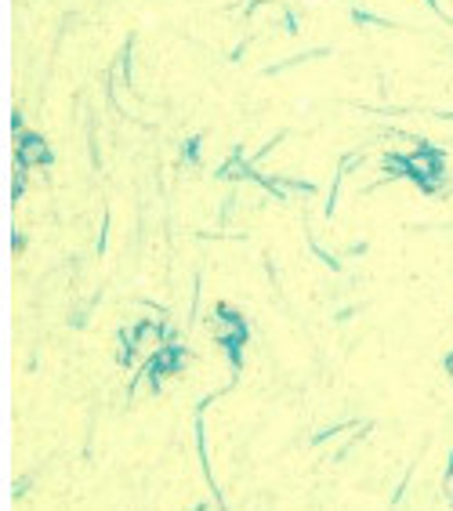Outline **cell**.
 <instances>
[{
  "instance_id": "6da1fadb",
  "label": "cell",
  "mask_w": 453,
  "mask_h": 511,
  "mask_svg": "<svg viewBox=\"0 0 453 511\" xmlns=\"http://www.w3.org/2000/svg\"><path fill=\"white\" fill-rule=\"evenodd\" d=\"M33 163H51V149L44 145V138H37V135H23V145H19V167L30 171Z\"/></svg>"
},
{
  "instance_id": "7a4b0ae2",
  "label": "cell",
  "mask_w": 453,
  "mask_h": 511,
  "mask_svg": "<svg viewBox=\"0 0 453 511\" xmlns=\"http://www.w3.org/2000/svg\"><path fill=\"white\" fill-rule=\"evenodd\" d=\"M189 160H196V153H199V138H192V142H185V149H181Z\"/></svg>"
}]
</instances>
